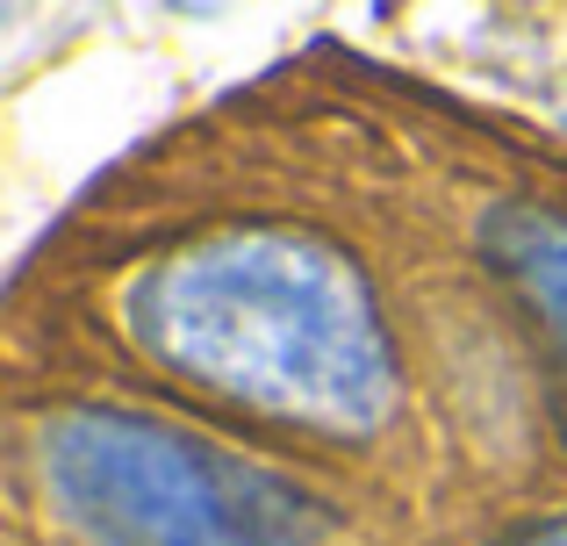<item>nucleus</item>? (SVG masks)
Masks as SVG:
<instances>
[{
  "label": "nucleus",
  "mask_w": 567,
  "mask_h": 546,
  "mask_svg": "<svg viewBox=\"0 0 567 546\" xmlns=\"http://www.w3.org/2000/svg\"><path fill=\"white\" fill-rule=\"evenodd\" d=\"M158 346L216 374V389L274 410L367 418L381 403V346L352 280L331 259L280 245L194 259L144 302Z\"/></svg>",
  "instance_id": "nucleus-1"
},
{
  "label": "nucleus",
  "mask_w": 567,
  "mask_h": 546,
  "mask_svg": "<svg viewBox=\"0 0 567 546\" xmlns=\"http://www.w3.org/2000/svg\"><path fill=\"white\" fill-rule=\"evenodd\" d=\"M65 504L123 546H317L323 518L251 467L144 424H72L51 446Z\"/></svg>",
  "instance_id": "nucleus-2"
},
{
  "label": "nucleus",
  "mask_w": 567,
  "mask_h": 546,
  "mask_svg": "<svg viewBox=\"0 0 567 546\" xmlns=\"http://www.w3.org/2000/svg\"><path fill=\"white\" fill-rule=\"evenodd\" d=\"M496 259H503V274L539 302L546 331H554V346H560V367H567V224L532 216V209L503 216L496 224Z\"/></svg>",
  "instance_id": "nucleus-3"
},
{
  "label": "nucleus",
  "mask_w": 567,
  "mask_h": 546,
  "mask_svg": "<svg viewBox=\"0 0 567 546\" xmlns=\"http://www.w3.org/2000/svg\"><path fill=\"white\" fill-rule=\"evenodd\" d=\"M517 546H567V518H560V525H546V533H525Z\"/></svg>",
  "instance_id": "nucleus-4"
}]
</instances>
